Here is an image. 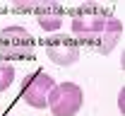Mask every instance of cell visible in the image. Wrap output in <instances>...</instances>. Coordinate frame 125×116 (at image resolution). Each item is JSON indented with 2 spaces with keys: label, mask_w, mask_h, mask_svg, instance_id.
<instances>
[{
  "label": "cell",
  "mask_w": 125,
  "mask_h": 116,
  "mask_svg": "<svg viewBox=\"0 0 125 116\" xmlns=\"http://www.w3.org/2000/svg\"><path fill=\"white\" fill-rule=\"evenodd\" d=\"M72 29H75V34L94 39V44L101 51H111L115 46V41L108 39L106 32L120 36V22L113 19V17H106V15H77L72 19Z\"/></svg>",
  "instance_id": "6da1fadb"
},
{
  "label": "cell",
  "mask_w": 125,
  "mask_h": 116,
  "mask_svg": "<svg viewBox=\"0 0 125 116\" xmlns=\"http://www.w3.org/2000/svg\"><path fill=\"white\" fill-rule=\"evenodd\" d=\"M0 53L7 61L31 58L34 56V39L22 27H7L0 32Z\"/></svg>",
  "instance_id": "7a4b0ae2"
},
{
  "label": "cell",
  "mask_w": 125,
  "mask_h": 116,
  "mask_svg": "<svg viewBox=\"0 0 125 116\" xmlns=\"http://www.w3.org/2000/svg\"><path fill=\"white\" fill-rule=\"evenodd\" d=\"M48 58L58 65H72L75 61L79 58V49L77 46H65V44H51L46 49Z\"/></svg>",
  "instance_id": "5b68a950"
},
{
  "label": "cell",
  "mask_w": 125,
  "mask_h": 116,
  "mask_svg": "<svg viewBox=\"0 0 125 116\" xmlns=\"http://www.w3.org/2000/svg\"><path fill=\"white\" fill-rule=\"evenodd\" d=\"M82 90H79L75 82H60L55 85L48 94V106L53 116H75L82 106Z\"/></svg>",
  "instance_id": "3957f363"
},
{
  "label": "cell",
  "mask_w": 125,
  "mask_h": 116,
  "mask_svg": "<svg viewBox=\"0 0 125 116\" xmlns=\"http://www.w3.org/2000/svg\"><path fill=\"white\" fill-rule=\"evenodd\" d=\"M53 87H55V82H53V77L48 75L46 70H36L24 82V87H22V99L27 102L29 106L43 109L48 104V94H51Z\"/></svg>",
  "instance_id": "277c9868"
},
{
  "label": "cell",
  "mask_w": 125,
  "mask_h": 116,
  "mask_svg": "<svg viewBox=\"0 0 125 116\" xmlns=\"http://www.w3.org/2000/svg\"><path fill=\"white\" fill-rule=\"evenodd\" d=\"M39 24H41L43 29H48V32H51V29H58V27L62 24V15H60V12H53V15H41V17H39Z\"/></svg>",
  "instance_id": "52a82bcc"
},
{
  "label": "cell",
  "mask_w": 125,
  "mask_h": 116,
  "mask_svg": "<svg viewBox=\"0 0 125 116\" xmlns=\"http://www.w3.org/2000/svg\"><path fill=\"white\" fill-rule=\"evenodd\" d=\"M12 80H15V68L10 63H5V61H0V92L7 90L12 85Z\"/></svg>",
  "instance_id": "8992f818"
}]
</instances>
